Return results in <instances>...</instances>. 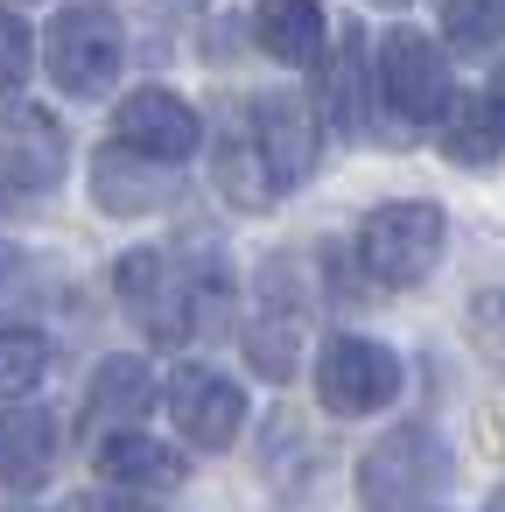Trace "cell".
Segmentation results:
<instances>
[{
	"label": "cell",
	"mask_w": 505,
	"mask_h": 512,
	"mask_svg": "<svg viewBox=\"0 0 505 512\" xmlns=\"http://www.w3.org/2000/svg\"><path fill=\"white\" fill-rule=\"evenodd\" d=\"M113 288H120L127 316H134L155 344H183V337L225 323V281H218V274H211V281H204V274H176V260L155 253V246L120 253Z\"/></svg>",
	"instance_id": "6da1fadb"
},
{
	"label": "cell",
	"mask_w": 505,
	"mask_h": 512,
	"mask_svg": "<svg viewBox=\"0 0 505 512\" xmlns=\"http://www.w3.org/2000/svg\"><path fill=\"white\" fill-rule=\"evenodd\" d=\"M449 484V449L428 428H393L358 456V498L365 512H421Z\"/></svg>",
	"instance_id": "7a4b0ae2"
},
{
	"label": "cell",
	"mask_w": 505,
	"mask_h": 512,
	"mask_svg": "<svg viewBox=\"0 0 505 512\" xmlns=\"http://www.w3.org/2000/svg\"><path fill=\"white\" fill-rule=\"evenodd\" d=\"M449 246V218L442 204H421V197H400V204H379L358 232V260L379 288H414Z\"/></svg>",
	"instance_id": "3957f363"
},
{
	"label": "cell",
	"mask_w": 505,
	"mask_h": 512,
	"mask_svg": "<svg viewBox=\"0 0 505 512\" xmlns=\"http://www.w3.org/2000/svg\"><path fill=\"white\" fill-rule=\"evenodd\" d=\"M43 64H50V78H57L71 99L113 92V78H120V64H127L120 15H113V8H57V15H50V36H43Z\"/></svg>",
	"instance_id": "277c9868"
},
{
	"label": "cell",
	"mask_w": 505,
	"mask_h": 512,
	"mask_svg": "<svg viewBox=\"0 0 505 512\" xmlns=\"http://www.w3.org/2000/svg\"><path fill=\"white\" fill-rule=\"evenodd\" d=\"M393 393H400V358H393L379 337H358V330L323 337V351H316V400H323L337 421H365V414H379Z\"/></svg>",
	"instance_id": "5b68a950"
},
{
	"label": "cell",
	"mask_w": 505,
	"mask_h": 512,
	"mask_svg": "<svg viewBox=\"0 0 505 512\" xmlns=\"http://www.w3.org/2000/svg\"><path fill=\"white\" fill-rule=\"evenodd\" d=\"M302 337H309V281L295 274V260H267L260 274V302L246 316V358L253 372H267L274 386L295 379V358H302Z\"/></svg>",
	"instance_id": "8992f818"
},
{
	"label": "cell",
	"mask_w": 505,
	"mask_h": 512,
	"mask_svg": "<svg viewBox=\"0 0 505 512\" xmlns=\"http://www.w3.org/2000/svg\"><path fill=\"white\" fill-rule=\"evenodd\" d=\"M379 92H386V106L400 113V120H414V127H442L456 106H449V64H442V50H435V36H421V29H393L386 43H379Z\"/></svg>",
	"instance_id": "52a82bcc"
},
{
	"label": "cell",
	"mask_w": 505,
	"mask_h": 512,
	"mask_svg": "<svg viewBox=\"0 0 505 512\" xmlns=\"http://www.w3.org/2000/svg\"><path fill=\"white\" fill-rule=\"evenodd\" d=\"M197 141H204V120H197V106L176 99L169 85H141V92H127V99L113 106V148L141 155V162L176 169V162L197 155Z\"/></svg>",
	"instance_id": "ba28073f"
},
{
	"label": "cell",
	"mask_w": 505,
	"mask_h": 512,
	"mask_svg": "<svg viewBox=\"0 0 505 512\" xmlns=\"http://www.w3.org/2000/svg\"><path fill=\"white\" fill-rule=\"evenodd\" d=\"M246 113H253V141H260V155H267L274 190L309 183V169H316V134H323L316 106L295 99V92H267V99H253Z\"/></svg>",
	"instance_id": "9c48e42d"
},
{
	"label": "cell",
	"mask_w": 505,
	"mask_h": 512,
	"mask_svg": "<svg viewBox=\"0 0 505 512\" xmlns=\"http://www.w3.org/2000/svg\"><path fill=\"white\" fill-rule=\"evenodd\" d=\"M64 127L43 106H8L0 113V176L22 183V190H57L64 183Z\"/></svg>",
	"instance_id": "30bf717a"
},
{
	"label": "cell",
	"mask_w": 505,
	"mask_h": 512,
	"mask_svg": "<svg viewBox=\"0 0 505 512\" xmlns=\"http://www.w3.org/2000/svg\"><path fill=\"white\" fill-rule=\"evenodd\" d=\"M169 414H176V428H183L190 442L225 449V442L239 435V421H246V393H239L225 372H211V365H183V372L169 379Z\"/></svg>",
	"instance_id": "8fae6325"
},
{
	"label": "cell",
	"mask_w": 505,
	"mask_h": 512,
	"mask_svg": "<svg viewBox=\"0 0 505 512\" xmlns=\"http://www.w3.org/2000/svg\"><path fill=\"white\" fill-rule=\"evenodd\" d=\"M92 463H99L106 484H127V491H176V484L190 477V456L169 449V442H155V435H141V428H127V435H99Z\"/></svg>",
	"instance_id": "7c38bea8"
},
{
	"label": "cell",
	"mask_w": 505,
	"mask_h": 512,
	"mask_svg": "<svg viewBox=\"0 0 505 512\" xmlns=\"http://www.w3.org/2000/svg\"><path fill=\"white\" fill-rule=\"evenodd\" d=\"M169 197H176V169L141 162V155H127V148H106L99 169H92V204H99L106 218H141V211H155V204H169Z\"/></svg>",
	"instance_id": "4fadbf2b"
},
{
	"label": "cell",
	"mask_w": 505,
	"mask_h": 512,
	"mask_svg": "<svg viewBox=\"0 0 505 512\" xmlns=\"http://www.w3.org/2000/svg\"><path fill=\"white\" fill-rule=\"evenodd\" d=\"M253 36L288 71H323L330 64V22H323V8H309V0H267L253 15Z\"/></svg>",
	"instance_id": "5bb4252c"
},
{
	"label": "cell",
	"mask_w": 505,
	"mask_h": 512,
	"mask_svg": "<svg viewBox=\"0 0 505 512\" xmlns=\"http://www.w3.org/2000/svg\"><path fill=\"white\" fill-rule=\"evenodd\" d=\"M57 470V414L50 407H8L0 414V484L36 491Z\"/></svg>",
	"instance_id": "9a60e30c"
},
{
	"label": "cell",
	"mask_w": 505,
	"mask_h": 512,
	"mask_svg": "<svg viewBox=\"0 0 505 512\" xmlns=\"http://www.w3.org/2000/svg\"><path fill=\"white\" fill-rule=\"evenodd\" d=\"M211 183H218L239 211H260L267 197H281L274 176H267V155H260V141H253V113H246V120H225V134H218V148H211Z\"/></svg>",
	"instance_id": "2e32d148"
},
{
	"label": "cell",
	"mask_w": 505,
	"mask_h": 512,
	"mask_svg": "<svg viewBox=\"0 0 505 512\" xmlns=\"http://www.w3.org/2000/svg\"><path fill=\"white\" fill-rule=\"evenodd\" d=\"M316 120L330 134H358L365 127V50H358V29H344V43L316 71Z\"/></svg>",
	"instance_id": "e0dca14e"
},
{
	"label": "cell",
	"mask_w": 505,
	"mask_h": 512,
	"mask_svg": "<svg viewBox=\"0 0 505 512\" xmlns=\"http://www.w3.org/2000/svg\"><path fill=\"white\" fill-rule=\"evenodd\" d=\"M155 407V372L141 365V358H99V372H92V428H113V435H127V421H141Z\"/></svg>",
	"instance_id": "ac0fdd59"
},
{
	"label": "cell",
	"mask_w": 505,
	"mask_h": 512,
	"mask_svg": "<svg viewBox=\"0 0 505 512\" xmlns=\"http://www.w3.org/2000/svg\"><path fill=\"white\" fill-rule=\"evenodd\" d=\"M442 148H449L463 169H491V162H498V148H505V127L491 120L484 92H477V99H463V106L442 120Z\"/></svg>",
	"instance_id": "d6986e66"
},
{
	"label": "cell",
	"mask_w": 505,
	"mask_h": 512,
	"mask_svg": "<svg viewBox=\"0 0 505 512\" xmlns=\"http://www.w3.org/2000/svg\"><path fill=\"white\" fill-rule=\"evenodd\" d=\"M50 372V337L29 323H0V400H22Z\"/></svg>",
	"instance_id": "ffe728a7"
},
{
	"label": "cell",
	"mask_w": 505,
	"mask_h": 512,
	"mask_svg": "<svg viewBox=\"0 0 505 512\" xmlns=\"http://www.w3.org/2000/svg\"><path fill=\"white\" fill-rule=\"evenodd\" d=\"M36 71V36L15 8H0V92H22Z\"/></svg>",
	"instance_id": "44dd1931"
},
{
	"label": "cell",
	"mask_w": 505,
	"mask_h": 512,
	"mask_svg": "<svg viewBox=\"0 0 505 512\" xmlns=\"http://www.w3.org/2000/svg\"><path fill=\"white\" fill-rule=\"evenodd\" d=\"M442 29L456 50H491V36L505 29V8H442Z\"/></svg>",
	"instance_id": "7402d4cb"
},
{
	"label": "cell",
	"mask_w": 505,
	"mask_h": 512,
	"mask_svg": "<svg viewBox=\"0 0 505 512\" xmlns=\"http://www.w3.org/2000/svg\"><path fill=\"white\" fill-rule=\"evenodd\" d=\"M470 337H477V351L505 372V288H491V295L470 302Z\"/></svg>",
	"instance_id": "603a6c76"
},
{
	"label": "cell",
	"mask_w": 505,
	"mask_h": 512,
	"mask_svg": "<svg viewBox=\"0 0 505 512\" xmlns=\"http://www.w3.org/2000/svg\"><path fill=\"white\" fill-rule=\"evenodd\" d=\"M71 512H141V505H127V498H78Z\"/></svg>",
	"instance_id": "cb8c5ba5"
},
{
	"label": "cell",
	"mask_w": 505,
	"mask_h": 512,
	"mask_svg": "<svg viewBox=\"0 0 505 512\" xmlns=\"http://www.w3.org/2000/svg\"><path fill=\"white\" fill-rule=\"evenodd\" d=\"M484 106H491V120H498V127H505V71H498V78H491V85H484Z\"/></svg>",
	"instance_id": "d4e9b609"
},
{
	"label": "cell",
	"mask_w": 505,
	"mask_h": 512,
	"mask_svg": "<svg viewBox=\"0 0 505 512\" xmlns=\"http://www.w3.org/2000/svg\"><path fill=\"white\" fill-rule=\"evenodd\" d=\"M491 512H505V498H491Z\"/></svg>",
	"instance_id": "484cf974"
}]
</instances>
